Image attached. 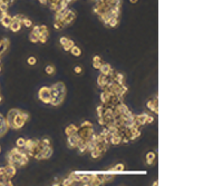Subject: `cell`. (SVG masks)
<instances>
[{
    "label": "cell",
    "mask_w": 213,
    "mask_h": 186,
    "mask_svg": "<svg viewBox=\"0 0 213 186\" xmlns=\"http://www.w3.org/2000/svg\"><path fill=\"white\" fill-rule=\"evenodd\" d=\"M28 115L26 113H22L18 109H11L8 115H7V118H6V121L8 124V127L9 128H13V129H19L21 128L25 123L28 119Z\"/></svg>",
    "instance_id": "1"
},
{
    "label": "cell",
    "mask_w": 213,
    "mask_h": 186,
    "mask_svg": "<svg viewBox=\"0 0 213 186\" xmlns=\"http://www.w3.org/2000/svg\"><path fill=\"white\" fill-rule=\"evenodd\" d=\"M66 95V87L63 82H57L50 87V104L54 106H58L63 103Z\"/></svg>",
    "instance_id": "2"
},
{
    "label": "cell",
    "mask_w": 213,
    "mask_h": 186,
    "mask_svg": "<svg viewBox=\"0 0 213 186\" xmlns=\"http://www.w3.org/2000/svg\"><path fill=\"white\" fill-rule=\"evenodd\" d=\"M39 99L45 104H50V87H42L38 93Z\"/></svg>",
    "instance_id": "3"
},
{
    "label": "cell",
    "mask_w": 213,
    "mask_h": 186,
    "mask_svg": "<svg viewBox=\"0 0 213 186\" xmlns=\"http://www.w3.org/2000/svg\"><path fill=\"white\" fill-rule=\"evenodd\" d=\"M67 137H68V139H67V145H68V147H70V148L77 147V144H78L79 138H78V136H77L76 134L70 135V136H67Z\"/></svg>",
    "instance_id": "4"
},
{
    "label": "cell",
    "mask_w": 213,
    "mask_h": 186,
    "mask_svg": "<svg viewBox=\"0 0 213 186\" xmlns=\"http://www.w3.org/2000/svg\"><path fill=\"white\" fill-rule=\"evenodd\" d=\"M147 107L149 108L151 111H154L155 114H157V113H159V100H157V97H155L154 99L148 100Z\"/></svg>",
    "instance_id": "5"
},
{
    "label": "cell",
    "mask_w": 213,
    "mask_h": 186,
    "mask_svg": "<svg viewBox=\"0 0 213 186\" xmlns=\"http://www.w3.org/2000/svg\"><path fill=\"white\" fill-rule=\"evenodd\" d=\"M0 21H1V24L6 27V28H9L11 21H13V17H10L9 15H7V13H2V16H1V18H0Z\"/></svg>",
    "instance_id": "6"
},
{
    "label": "cell",
    "mask_w": 213,
    "mask_h": 186,
    "mask_svg": "<svg viewBox=\"0 0 213 186\" xmlns=\"http://www.w3.org/2000/svg\"><path fill=\"white\" fill-rule=\"evenodd\" d=\"M9 28H10V30H11L13 32H17V31H19L20 28H21V21L17 20L15 17H13V21H11V24H10Z\"/></svg>",
    "instance_id": "7"
},
{
    "label": "cell",
    "mask_w": 213,
    "mask_h": 186,
    "mask_svg": "<svg viewBox=\"0 0 213 186\" xmlns=\"http://www.w3.org/2000/svg\"><path fill=\"white\" fill-rule=\"evenodd\" d=\"M99 70H101V74L106 75V76H110L112 73H113V68L110 67V65H108V64H106V63H104V64L101 66Z\"/></svg>",
    "instance_id": "8"
},
{
    "label": "cell",
    "mask_w": 213,
    "mask_h": 186,
    "mask_svg": "<svg viewBox=\"0 0 213 186\" xmlns=\"http://www.w3.org/2000/svg\"><path fill=\"white\" fill-rule=\"evenodd\" d=\"M8 124H7V121H6V119H5V117L0 114V136H2L3 134L6 133L7 131H8Z\"/></svg>",
    "instance_id": "9"
},
{
    "label": "cell",
    "mask_w": 213,
    "mask_h": 186,
    "mask_svg": "<svg viewBox=\"0 0 213 186\" xmlns=\"http://www.w3.org/2000/svg\"><path fill=\"white\" fill-rule=\"evenodd\" d=\"M77 129H78V127H76L75 125H69L66 128V131H65V134H66L67 136L74 135V134L77 133Z\"/></svg>",
    "instance_id": "10"
},
{
    "label": "cell",
    "mask_w": 213,
    "mask_h": 186,
    "mask_svg": "<svg viewBox=\"0 0 213 186\" xmlns=\"http://www.w3.org/2000/svg\"><path fill=\"white\" fill-rule=\"evenodd\" d=\"M104 64V61L98 57V56H95L93 59V67L94 68H96V69H99L101 68V66Z\"/></svg>",
    "instance_id": "11"
},
{
    "label": "cell",
    "mask_w": 213,
    "mask_h": 186,
    "mask_svg": "<svg viewBox=\"0 0 213 186\" xmlns=\"http://www.w3.org/2000/svg\"><path fill=\"white\" fill-rule=\"evenodd\" d=\"M155 158H156V154L153 153V152H149V153H147L146 155V163L148 165H152L154 163Z\"/></svg>",
    "instance_id": "12"
},
{
    "label": "cell",
    "mask_w": 213,
    "mask_h": 186,
    "mask_svg": "<svg viewBox=\"0 0 213 186\" xmlns=\"http://www.w3.org/2000/svg\"><path fill=\"white\" fill-rule=\"evenodd\" d=\"M8 45H9V42L7 39H2L0 41V56L6 51V49L8 48Z\"/></svg>",
    "instance_id": "13"
},
{
    "label": "cell",
    "mask_w": 213,
    "mask_h": 186,
    "mask_svg": "<svg viewBox=\"0 0 213 186\" xmlns=\"http://www.w3.org/2000/svg\"><path fill=\"white\" fill-rule=\"evenodd\" d=\"M124 168H125V166H124L123 164H117V165H115L113 168H110L109 172H110V173H120V172L124 171Z\"/></svg>",
    "instance_id": "14"
},
{
    "label": "cell",
    "mask_w": 213,
    "mask_h": 186,
    "mask_svg": "<svg viewBox=\"0 0 213 186\" xmlns=\"http://www.w3.org/2000/svg\"><path fill=\"white\" fill-rule=\"evenodd\" d=\"M70 53H71V55L73 56H75V57H79L80 55H81V50H80V48L79 47H77V46H73V48L69 50Z\"/></svg>",
    "instance_id": "15"
},
{
    "label": "cell",
    "mask_w": 213,
    "mask_h": 186,
    "mask_svg": "<svg viewBox=\"0 0 213 186\" xmlns=\"http://www.w3.org/2000/svg\"><path fill=\"white\" fill-rule=\"evenodd\" d=\"M25 145H26V139L25 138H18L17 139V142H16L17 148H25Z\"/></svg>",
    "instance_id": "16"
},
{
    "label": "cell",
    "mask_w": 213,
    "mask_h": 186,
    "mask_svg": "<svg viewBox=\"0 0 213 186\" xmlns=\"http://www.w3.org/2000/svg\"><path fill=\"white\" fill-rule=\"evenodd\" d=\"M73 46H74V41L73 40H68L66 44L63 46V48H64V50H66V51H69L71 48H73Z\"/></svg>",
    "instance_id": "17"
},
{
    "label": "cell",
    "mask_w": 213,
    "mask_h": 186,
    "mask_svg": "<svg viewBox=\"0 0 213 186\" xmlns=\"http://www.w3.org/2000/svg\"><path fill=\"white\" fill-rule=\"evenodd\" d=\"M45 71H46L47 75H54L55 74V67L52 66V65H48L45 68Z\"/></svg>",
    "instance_id": "18"
},
{
    "label": "cell",
    "mask_w": 213,
    "mask_h": 186,
    "mask_svg": "<svg viewBox=\"0 0 213 186\" xmlns=\"http://www.w3.org/2000/svg\"><path fill=\"white\" fill-rule=\"evenodd\" d=\"M8 5L7 3H3V2H0V11L2 13H7V10H8Z\"/></svg>",
    "instance_id": "19"
},
{
    "label": "cell",
    "mask_w": 213,
    "mask_h": 186,
    "mask_svg": "<svg viewBox=\"0 0 213 186\" xmlns=\"http://www.w3.org/2000/svg\"><path fill=\"white\" fill-rule=\"evenodd\" d=\"M27 63H28V65H30V66H34V65H36V64H37V59H36V58H35L34 56H31V57H29V58H28Z\"/></svg>",
    "instance_id": "20"
},
{
    "label": "cell",
    "mask_w": 213,
    "mask_h": 186,
    "mask_svg": "<svg viewBox=\"0 0 213 186\" xmlns=\"http://www.w3.org/2000/svg\"><path fill=\"white\" fill-rule=\"evenodd\" d=\"M21 24H24V25H25L27 28H28V27H31V26H32V22H31V20H30V19H27L26 17H25V18L22 19Z\"/></svg>",
    "instance_id": "21"
},
{
    "label": "cell",
    "mask_w": 213,
    "mask_h": 186,
    "mask_svg": "<svg viewBox=\"0 0 213 186\" xmlns=\"http://www.w3.org/2000/svg\"><path fill=\"white\" fill-rule=\"evenodd\" d=\"M40 142H41V144H42L44 146H52V143H50L49 138H46V137H45V138H42Z\"/></svg>",
    "instance_id": "22"
},
{
    "label": "cell",
    "mask_w": 213,
    "mask_h": 186,
    "mask_svg": "<svg viewBox=\"0 0 213 186\" xmlns=\"http://www.w3.org/2000/svg\"><path fill=\"white\" fill-rule=\"evenodd\" d=\"M29 39H30V41L31 42H37V41H39V39H38V36H36L35 34H30V36H29Z\"/></svg>",
    "instance_id": "23"
},
{
    "label": "cell",
    "mask_w": 213,
    "mask_h": 186,
    "mask_svg": "<svg viewBox=\"0 0 213 186\" xmlns=\"http://www.w3.org/2000/svg\"><path fill=\"white\" fill-rule=\"evenodd\" d=\"M68 40H69V39H68L67 37H60V39H59V42H60V45H62V46H64V45L66 44Z\"/></svg>",
    "instance_id": "24"
},
{
    "label": "cell",
    "mask_w": 213,
    "mask_h": 186,
    "mask_svg": "<svg viewBox=\"0 0 213 186\" xmlns=\"http://www.w3.org/2000/svg\"><path fill=\"white\" fill-rule=\"evenodd\" d=\"M74 71H75L76 74H81L83 69H81V67H80V66H76L75 68H74Z\"/></svg>",
    "instance_id": "25"
},
{
    "label": "cell",
    "mask_w": 213,
    "mask_h": 186,
    "mask_svg": "<svg viewBox=\"0 0 213 186\" xmlns=\"http://www.w3.org/2000/svg\"><path fill=\"white\" fill-rule=\"evenodd\" d=\"M130 1H131L132 3H136V2H137V0H130Z\"/></svg>",
    "instance_id": "26"
},
{
    "label": "cell",
    "mask_w": 213,
    "mask_h": 186,
    "mask_svg": "<svg viewBox=\"0 0 213 186\" xmlns=\"http://www.w3.org/2000/svg\"><path fill=\"white\" fill-rule=\"evenodd\" d=\"M0 152H1V147H0Z\"/></svg>",
    "instance_id": "27"
}]
</instances>
